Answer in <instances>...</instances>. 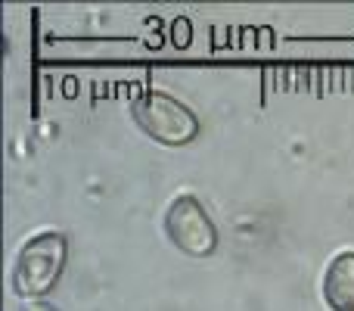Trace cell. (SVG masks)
<instances>
[{
    "mask_svg": "<svg viewBox=\"0 0 354 311\" xmlns=\"http://www.w3.org/2000/svg\"><path fill=\"white\" fill-rule=\"evenodd\" d=\"M68 240L59 231L35 233L28 243L19 249L12 265V290L22 299H41L56 287V281L66 271Z\"/></svg>",
    "mask_w": 354,
    "mask_h": 311,
    "instance_id": "1",
    "label": "cell"
},
{
    "mask_svg": "<svg viewBox=\"0 0 354 311\" xmlns=\"http://www.w3.org/2000/svg\"><path fill=\"white\" fill-rule=\"evenodd\" d=\"M131 116L140 125L143 134H149L153 141L165 143V147H183V143L196 141V134H199V118L180 100L159 91H147L143 97H137L134 106H131Z\"/></svg>",
    "mask_w": 354,
    "mask_h": 311,
    "instance_id": "2",
    "label": "cell"
},
{
    "mask_svg": "<svg viewBox=\"0 0 354 311\" xmlns=\"http://www.w3.org/2000/svg\"><path fill=\"white\" fill-rule=\"evenodd\" d=\"M165 233L180 252L193 258H205L218 249V227L208 218L205 206L196 196L183 193L168 206L165 212Z\"/></svg>",
    "mask_w": 354,
    "mask_h": 311,
    "instance_id": "3",
    "label": "cell"
},
{
    "mask_svg": "<svg viewBox=\"0 0 354 311\" xmlns=\"http://www.w3.org/2000/svg\"><path fill=\"white\" fill-rule=\"evenodd\" d=\"M324 302L333 311H354V252L342 249L333 256L324 274Z\"/></svg>",
    "mask_w": 354,
    "mask_h": 311,
    "instance_id": "4",
    "label": "cell"
},
{
    "mask_svg": "<svg viewBox=\"0 0 354 311\" xmlns=\"http://www.w3.org/2000/svg\"><path fill=\"white\" fill-rule=\"evenodd\" d=\"M171 41L177 44V47H187L189 44V22L187 19H174V25H171Z\"/></svg>",
    "mask_w": 354,
    "mask_h": 311,
    "instance_id": "5",
    "label": "cell"
},
{
    "mask_svg": "<svg viewBox=\"0 0 354 311\" xmlns=\"http://www.w3.org/2000/svg\"><path fill=\"white\" fill-rule=\"evenodd\" d=\"M25 311H56L53 305H44V302H35L31 308H25Z\"/></svg>",
    "mask_w": 354,
    "mask_h": 311,
    "instance_id": "6",
    "label": "cell"
}]
</instances>
